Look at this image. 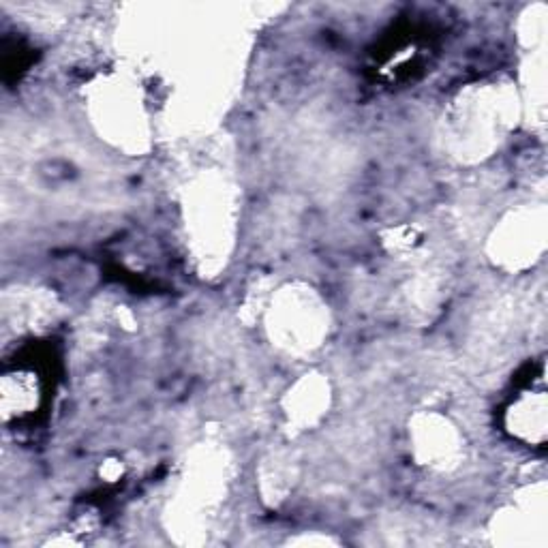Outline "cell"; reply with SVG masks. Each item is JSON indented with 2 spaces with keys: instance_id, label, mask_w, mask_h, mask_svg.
Wrapping results in <instances>:
<instances>
[{
  "instance_id": "cell-1",
  "label": "cell",
  "mask_w": 548,
  "mask_h": 548,
  "mask_svg": "<svg viewBox=\"0 0 548 548\" xmlns=\"http://www.w3.org/2000/svg\"><path fill=\"white\" fill-rule=\"evenodd\" d=\"M37 384L30 382V375L13 373L3 379V409L5 416H22L37 403Z\"/></svg>"
}]
</instances>
